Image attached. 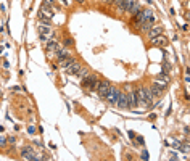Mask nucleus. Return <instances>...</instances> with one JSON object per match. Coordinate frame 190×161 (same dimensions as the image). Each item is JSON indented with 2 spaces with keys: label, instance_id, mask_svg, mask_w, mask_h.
<instances>
[{
  "label": "nucleus",
  "instance_id": "16",
  "mask_svg": "<svg viewBox=\"0 0 190 161\" xmlns=\"http://www.w3.org/2000/svg\"><path fill=\"white\" fill-rule=\"evenodd\" d=\"M139 11H140V3L137 2L135 5H134V7H132L131 10H129V13H132V15H135V13H139Z\"/></svg>",
  "mask_w": 190,
  "mask_h": 161
},
{
  "label": "nucleus",
  "instance_id": "4",
  "mask_svg": "<svg viewBox=\"0 0 190 161\" xmlns=\"http://www.w3.org/2000/svg\"><path fill=\"white\" fill-rule=\"evenodd\" d=\"M53 10H52L50 7L47 5V3H44V5L40 7V13H39V18H40L42 21H48V19H52L53 18Z\"/></svg>",
  "mask_w": 190,
  "mask_h": 161
},
{
  "label": "nucleus",
  "instance_id": "22",
  "mask_svg": "<svg viewBox=\"0 0 190 161\" xmlns=\"http://www.w3.org/2000/svg\"><path fill=\"white\" fill-rule=\"evenodd\" d=\"M127 135H129L131 139H135V134L134 132H127Z\"/></svg>",
  "mask_w": 190,
  "mask_h": 161
},
{
  "label": "nucleus",
  "instance_id": "14",
  "mask_svg": "<svg viewBox=\"0 0 190 161\" xmlns=\"http://www.w3.org/2000/svg\"><path fill=\"white\" fill-rule=\"evenodd\" d=\"M74 61V58H71V56H68V58H65V60H60V68H63V69H66Z\"/></svg>",
  "mask_w": 190,
  "mask_h": 161
},
{
  "label": "nucleus",
  "instance_id": "8",
  "mask_svg": "<svg viewBox=\"0 0 190 161\" xmlns=\"http://www.w3.org/2000/svg\"><path fill=\"white\" fill-rule=\"evenodd\" d=\"M110 87H111V84H110L108 81H103V82H98V85H97V90H98V95L100 97H107V94H108V90H110Z\"/></svg>",
  "mask_w": 190,
  "mask_h": 161
},
{
  "label": "nucleus",
  "instance_id": "13",
  "mask_svg": "<svg viewBox=\"0 0 190 161\" xmlns=\"http://www.w3.org/2000/svg\"><path fill=\"white\" fill-rule=\"evenodd\" d=\"M60 49V45L55 40H48L47 42V52H52V53H56V50Z\"/></svg>",
  "mask_w": 190,
  "mask_h": 161
},
{
  "label": "nucleus",
  "instance_id": "19",
  "mask_svg": "<svg viewBox=\"0 0 190 161\" xmlns=\"http://www.w3.org/2000/svg\"><path fill=\"white\" fill-rule=\"evenodd\" d=\"M110 2H113V3H116V7L119 8V7H121V3H122V0H110Z\"/></svg>",
  "mask_w": 190,
  "mask_h": 161
},
{
  "label": "nucleus",
  "instance_id": "10",
  "mask_svg": "<svg viewBox=\"0 0 190 161\" xmlns=\"http://www.w3.org/2000/svg\"><path fill=\"white\" fill-rule=\"evenodd\" d=\"M161 34H163V28L161 26H152V28L148 29V37L150 39H155V37L161 36Z\"/></svg>",
  "mask_w": 190,
  "mask_h": 161
},
{
  "label": "nucleus",
  "instance_id": "20",
  "mask_svg": "<svg viewBox=\"0 0 190 161\" xmlns=\"http://www.w3.org/2000/svg\"><path fill=\"white\" fill-rule=\"evenodd\" d=\"M65 43H66V45H73V39H66Z\"/></svg>",
  "mask_w": 190,
  "mask_h": 161
},
{
  "label": "nucleus",
  "instance_id": "21",
  "mask_svg": "<svg viewBox=\"0 0 190 161\" xmlns=\"http://www.w3.org/2000/svg\"><path fill=\"white\" fill-rule=\"evenodd\" d=\"M142 158L143 159H148V153H147V151H143V153H142Z\"/></svg>",
  "mask_w": 190,
  "mask_h": 161
},
{
  "label": "nucleus",
  "instance_id": "23",
  "mask_svg": "<svg viewBox=\"0 0 190 161\" xmlns=\"http://www.w3.org/2000/svg\"><path fill=\"white\" fill-rule=\"evenodd\" d=\"M137 142H139V143H143V137H137Z\"/></svg>",
  "mask_w": 190,
  "mask_h": 161
},
{
  "label": "nucleus",
  "instance_id": "11",
  "mask_svg": "<svg viewBox=\"0 0 190 161\" xmlns=\"http://www.w3.org/2000/svg\"><path fill=\"white\" fill-rule=\"evenodd\" d=\"M135 3H137V0H122L121 7H119V11H129Z\"/></svg>",
  "mask_w": 190,
  "mask_h": 161
},
{
  "label": "nucleus",
  "instance_id": "2",
  "mask_svg": "<svg viewBox=\"0 0 190 161\" xmlns=\"http://www.w3.org/2000/svg\"><path fill=\"white\" fill-rule=\"evenodd\" d=\"M137 94V102L139 105H143V106H150L153 103V95L148 89H137L135 90Z\"/></svg>",
  "mask_w": 190,
  "mask_h": 161
},
{
  "label": "nucleus",
  "instance_id": "12",
  "mask_svg": "<svg viewBox=\"0 0 190 161\" xmlns=\"http://www.w3.org/2000/svg\"><path fill=\"white\" fill-rule=\"evenodd\" d=\"M166 43H167V39H164L163 36H158V37L152 39V45H156V47H163V45H166Z\"/></svg>",
  "mask_w": 190,
  "mask_h": 161
},
{
  "label": "nucleus",
  "instance_id": "15",
  "mask_svg": "<svg viewBox=\"0 0 190 161\" xmlns=\"http://www.w3.org/2000/svg\"><path fill=\"white\" fill-rule=\"evenodd\" d=\"M56 56H58V60H65V58H68V52H66L65 49H61V47H60V49L58 50H56V53H55Z\"/></svg>",
  "mask_w": 190,
  "mask_h": 161
},
{
  "label": "nucleus",
  "instance_id": "3",
  "mask_svg": "<svg viewBox=\"0 0 190 161\" xmlns=\"http://www.w3.org/2000/svg\"><path fill=\"white\" fill-rule=\"evenodd\" d=\"M97 85H98V81H97L95 74H86L82 77V87L84 89L94 90V89H97Z\"/></svg>",
  "mask_w": 190,
  "mask_h": 161
},
{
  "label": "nucleus",
  "instance_id": "7",
  "mask_svg": "<svg viewBox=\"0 0 190 161\" xmlns=\"http://www.w3.org/2000/svg\"><path fill=\"white\" fill-rule=\"evenodd\" d=\"M116 105L119 106V108H129L131 105H129V94H127V90L124 94H121L119 92V98H118V103Z\"/></svg>",
  "mask_w": 190,
  "mask_h": 161
},
{
  "label": "nucleus",
  "instance_id": "1",
  "mask_svg": "<svg viewBox=\"0 0 190 161\" xmlns=\"http://www.w3.org/2000/svg\"><path fill=\"white\" fill-rule=\"evenodd\" d=\"M135 24L142 31H148L152 28V24H155L153 11L152 10H140L139 13H135Z\"/></svg>",
  "mask_w": 190,
  "mask_h": 161
},
{
  "label": "nucleus",
  "instance_id": "18",
  "mask_svg": "<svg viewBox=\"0 0 190 161\" xmlns=\"http://www.w3.org/2000/svg\"><path fill=\"white\" fill-rule=\"evenodd\" d=\"M7 145V139L5 137H0V147H5Z\"/></svg>",
  "mask_w": 190,
  "mask_h": 161
},
{
  "label": "nucleus",
  "instance_id": "25",
  "mask_svg": "<svg viewBox=\"0 0 190 161\" xmlns=\"http://www.w3.org/2000/svg\"><path fill=\"white\" fill-rule=\"evenodd\" d=\"M77 2H86V0H77Z\"/></svg>",
  "mask_w": 190,
  "mask_h": 161
},
{
  "label": "nucleus",
  "instance_id": "5",
  "mask_svg": "<svg viewBox=\"0 0 190 161\" xmlns=\"http://www.w3.org/2000/svg\"><path fill=\"white\" fill-rule=\"evenodd\" d=\"M105 98L108 100V103H110V105H116V103H118V98H119V90L116 89V87H113V85H111Z\"/></svg>",
  "mask_w": 190,
  "mask_h": 161
},
{
  "label": "nucleus",
  "instance_id": "6",
  "mask_svg": "<svg viewBox=\"0 0 190 161\" xmlns=\"http://www.w3.org/2000/svg\"><path fill=\"white\" fill-rule=\"evenodd\" d=\"M21 156H23L24 159H32V161L39 159V155H37L32 148H31V147H24V148L21 150Z\"/></svg>",
  "mask_w": 190,
  "mask_h": 161
},
{
  "label": "nucleus",
  "instance_id": "9",
  "mask_svg": "<svg viewBox=\"0 0 190 161\" xmlns=\"http://www.w3.org/2000/svg\"><path fill=\"white\" fill-rule=\"evenodd\" d=\"M79 69H81V64H79V63L76 61V60H74V61H73L71 64H69V66L66 68L65 71L68 73V74H71V76H76L77 73H79Z\"/></svg>",
  "mask_w": 190,
  "mask_h": 161
},
{
  "label": "nucleus",
  "instance_id": "17",
  "mask_svg": "<svg viewBox=\"0 0 190 161\" xmlns=\"http://www.w3.org/2000/svg\"><path fill=\"white\" fill-rule=\"evenodd\" d=\"M86 74H87V69H84V68H81V69H79V73H77L76 76H77V77H81V79H82V77L86 76Z\"/></svg>",
  "mask_w": 190,
  "mask_h": 161
},
{
  "label": "nucleus",
  "instance_id": "24",
  "mask_svg": "<svg viewBox=\"0 0 190 161\" xmlns=\"http://www.w3.org/2000/svg\"><path fill=\"white\" fill-rule=\"evenodd\" d=\"M45 3L48 5V3H53V0H45Z\"/></svg>",
  "mask_w": 190,
  "mask_h": 161
}]
</instances>
